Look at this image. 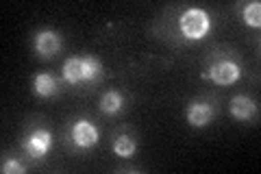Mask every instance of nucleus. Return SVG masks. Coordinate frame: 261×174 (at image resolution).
Wrapping results in <instances>:
<instances>
[{
  "label": "nucleus",
  "instance_id": "f257e3e1",
  "mask_svg": "<svg viewBox=\"0 0 261 174\" xmlns=\"http://www.w3.org/2000/svg\"><path fill=\"white\" fill-rule=\"evenodd\" d=\"M181 31L187 39H200L209 31V15L202 9H190L181 15Z\"/></svg>",
  "mask_w": 261,
  "mask_h": 174
},
{
  "label": "nucleus",
  "instance_id": "f03ea898",
  "mask_svg": "<svg viewBox=\"0 0 261 174\" xmlns=\"http://www.w3.org/2000/svg\"><path fill=\"white\" fill-rule=\"evenodd\" d=\"M205 77L218 83V85H231L240 79V65H235L233 61H220L211 65Z\"/></svg>",
  "mask_w": 261,
  "mask_h": 174
},
{
  "label": "nucleus",
  "instance_id": "7ed1b4c3",
  "mask_svg": "<svg viewBox=\"0 0 261 174\" xmlns=\"http://www.w3.org/2000/svg\"><path fill=\"white\" fill-rule=\"evenodd\" d=\"M72 139H74L76 146L89 148L98 142V131L89 122H79V124H74V129H72Z\"/></svg>",
  "mask_w": 261,
  "mask_h": 174
},
{
  "label": "nucleus",
  "instance_id": "20e7f679",
  "mask_svg": "<svg viewBox=\"0 0 261 174\" xmlns=\"http://www.w3.org/2000/svg\"><path fill=\"white\" fill-rule=\"evenodd\" d=\"M50 144H53V137H50L48 131H35V133L29 137L27 148H29V153L35 157V159H39V157H44L48 153Z\"/></svg>",
  "mask_w": 261,
  "mask_h": 174
},
{
  "label": "nucleus",
  "instance_id": "39448f33",
  "mask_svg": "<svg viewBox=\"0 0 261 174\" xmlns=\"http://www.w3.org/2000/svg\"><path fill=\"white\" fill-rule=\"evenodd\" d=\"M35 46H37V53L44 55V57H53L61 46V39L57 37V33L53 31H44L39 33L37 39H35Z\"/></svg>",
  "mask_w": 261,
  "mask_h": 174
},
{
  "label": "nucleus",
  "instance_id": "423d86ee",
  "mask_svg": "<svg viewBox=\"0 0 261 174\" xmlns=\"http://www.w3.org/2000/svg\"><path fill=\"white\" fill-rule=\"evenodd\" d=\"M211 115H214V111H211L209 105L194 103L190 107V111H187V122H190L192 127H205V124L211 122Z\"/></svg>",
  "mask_w": 261,
  "mask_h": 174
},
{
  "label": "nucleus",
  "instance_id": "0eeeda50",
  "mask_svg": "<svg viewBox=\"0 0 261 174\" xmlns=\"http://www.w3.org/2000/svg\"><path fill=\"white\" fill-rule=\"evenodd\" d=\"M255 103L250 101L248 96H235L233 103H231V113L235 115L238 120H248L252 113H255Z\"/></svg>",
  "mask_w": 261,
  "mask_h": 174
},
{
  "label": "nucleus",
  "instance_id": "6e6552de",
  "mask_svg": "<svg viewBox=\"0 0 261 174\" xmlns=\"http://www.w3.org/2000/svg\"><path fill=\"white\" fill-rule=\"evenodd\" d=\"M35 92L39 96H53L57 92V83L50 74H37L35 77Z\"/></svg>",
  "mask_w": 261,
  "mask_h": 174
},
{
  "label": "nucleus",
  "instance_id": "1a4fd4ad",
  "mask_svg": "<svg viewBox=\"0 0 261 174\" xmlns=\"http://www.w3.org/2000/svg\"><path fill=\"white\" fill-rule=\"evenodd\" d=\"M63 77L68 83H81L83 81V70H81V59H68L63 65Z\"/></svg>",
  "mask_w": 261,
  "mask_h": 174
},
{
  "label": "nucleus",
  "instance_id": "9d476101",
  "mask_svg": "<svg viewBox=\"0 0 261 174\" xmlns=\"http://www.w3.org/2000/svg\"><path fill=\"white\" fill-rule=\"evenodd\" d=\"M100 109L105 113H118L122 109V96L118 92H109V94H105L102 96V101H100Z\"/></svg>",
  "mask_w": 261,
  "mask_h": 174
},
{
  "label": "nucleus",
  "instance_id": "9b49d317",
  "mask_svg": "<svg viewBox=\"0 0 261 174\" xmlns=\"http://www.w3.org/2000/svg\"><path fill=\"white\" fill-rule=\"evenodd\" d=\"M81 70H83V81H92L100 72V63L94 57H83L81 59Z\"/></svg>",
  "mask_w": 261,
  "mask_h": 174
},
{
  "label": "nucleus",
  "instance_id": "f8f14e48",
  "mask_svg": "<svg viewBox=\"0 0 261 174\" xmlns=\"http://www.w3.org/2000/svg\"><path fill=\"white\" fill-rule=\"evenodd\" d=\"M244 20L250 27H259L261 24V5L259 3H250L244 7Z\"/></svg>",
  "mask_w": 261,
  "mask_h": 174
},
{
  "label": "nucleus",
  "instance_id": "ddd939ff",
  "mask_svg": "<svg viewBox=\"0 0 261 174\" xmlns=\"http://www.w3.org/2000/svg\"><path fill=\"white\" fill-rule=\"evenodd\" d=\"M113 151H116V155H120V157H130L135 153V142L128 135H120L116 146H113Z\"/></svg>",
  "mask_w": 261,
  "mask_h": 174
},
{
  "label": "nucleus",
  "instance_id": "4468645a",
  "mask_svg": "<svg viewBox=\"0 0 261 174\" xmlns=\"http://www.w3.org/2000/svg\"><path fill=\"white\" fill-rule=\"evenodd\" d=\"M3 172H5V174H20V172H24V168H22L18 161H7V163L3 165Z\"/></svg>",
  "mask_w": 261,
  "mask_h": 174
}]
</instances>
